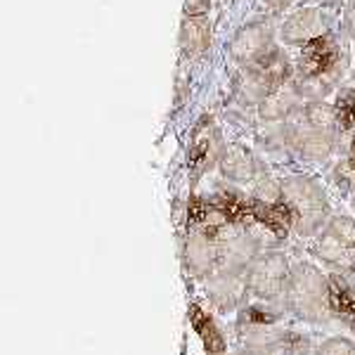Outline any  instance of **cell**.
<instances>
[{"instance_id":"6da1fadb","label":"cell","mask_w":355,"mask_h":355,"mask_svg":"<svg viewBox=\"0 0 355 355\" xmlns=\"http://www.w3.org/2000/svg\"><path fill=\"white\" fill-rule=\"evenodd\" d=\"M289 147L308 162H324L341 137L336 110L324 102H313L289 119L284 128Z\"/></svg>"},{"instance_id":"7a4b0ae2","label":"cell","mask_w":355,"mask_h":355,"mask_svg":"<svg viewBox=\"0 0 355 355\" xmlns=\"http://www.w3.org/2000/svg\"><path fill=\"white\" fill-rule=\"evenodd\" d=\"M279 202L296 232L311 237L327 225L329 202L322 187L306 175H289L279 182Z\"/></svg>"},{"instance_id":"3957f363","label":"cell","mask_w":355,"mask_h":355,"mask_svg":"<svg viewBox=\"0 0 355 355\" xmlns=\"http://www.w3.org/2000/svg\"><path fill=\"white\" fill-rule=\"evenodd\" d=\"M284 301L303 322H327L331 315V287L327 277L306 261L291 266Z\"/></svg>"},{"instance_id":"277c9868","label":"cell","mask_w":355,"mask_h":355,"mask_svg":"<svg viewBox=\"0 0 355 355\" xmlns=\"http://www.w3.org/2000/svg\"><path fill=\"white\" fill-rule=\"evenodd\" d=\"M341 78V57L334 38L322 36L308 43L299 62V90L301 95L320 100L329 93Z\"/></svg>"},{"instance_id":"5b68a950","label":"cell","mask_w":355,"mask_h":355,"mask_svg":"<svg viewBox=\"0 0 355 355\" xmlns=\"http://www.w3.org/2000/svg\"><path fill=\"white\" fill-rule=\"evenodd\" d=\"M313 251L336 272H355V220L348 216L331 218L322 227Z\"/></svg>"},{"instance_id":"8992f818","label":"cell","mask_w":355,"mask_h":355,"mask_svg":"<svg viewBox=\"0 0 355 355\" xmlns=\"http://www.w3.org/2000/svg\"><path fill=\"white\" fill-rule=\"evenodd\" d=\"M289 73H291V69H289L287 57L275 48L266 57H261V60L251 62V64H244L242 90L249 100L263 102L268 95L287 83Z\"/></svg>"},{"instance_id":"52a82bcc","label":"cell","mask_w":355,"mask_h":355,"mask_svg":"<svg viewBox=\"0 0 355 355\" xmlns=\"http://www.w3.org/2000/svg\"><path fill=\"white\" fill-rule=\"evenodd\" d=\"M291 266L287 256L279 251H266L259 254V259L249 266L246 270V282L254 296L261 301H277L279 296L287 294Z\"/></svg>"},{"instance_id":"ba28073f","label":"cell","mask_w":355,"mask_h":355,"mask_svg":"<svg viewBox=\"0 0 355 355\" xmlns=\"http://www.w3.org/2000/svg\"><path fill=\"white\" fill-rule=\"evenodd\" d=\"M223 137L216 121L211 116H204L197 123L192 133V145H190V168L192 175L199 178L209 168H214V164H218L223 159Z\"/></svg>"},{"instance_id":"9c48e42d","label":"cell","mask_w":355,"mask_h":355,"mask_svg":"<svg viewBox=\"0 0 355 355\" xmlns=\"http://www.w3.org/2000/svg\"><path fill=\"white\" fill-rule=\"evenodd\" d=\"M329 19L322 10L306 8L301 12L291 15L282 26V38L291 45H308L318 38L327 36Z\"/></svg>"},{"instance_id":"30bf717a","label":"cell","mask_w":355,"mask_h":355,"mask_svg":"<svg viewBox=\"0 0 355 355\" xmlns=\"http://www.w3.org/2000/svg\"><path fill=\"white\" fill-rule=\"evenodd\" d=\"M246 289H249L246 272H216L206 277V294L220 311H232L234 306H239Z\"/></svg>"},{"instance_id":"8fae6325","label":"cell","mask_w":355,"mask_h":355,"mask_svg":"<svg viewBox=\"0 0 355 355\" xmlns=\"http://www.w3.org/2000/svg\"><path fill=\"white\" fill-rule=\"evenodd\" d=\"M270 50H275L272 31L268 24H249L237 33L232 41V55L239 64H251V62L266 57Z\"/></svg>"},{"instance_id":"7c38bea8","label":"cell","mask_w":355,"mask_h":355,"mask_svg":"<svg viewBox=\"0 0 355 355\" xmlns=\"http://www.w3.org/2000/svg\"><path fill=\"white\" fill-rule=\"evenodd\" d=\"M299 110H301V90L284 83L282 88H277L261 102L259 112L261 119H266V121H282V119H291Z\"/></svg>"},{"instance_id":"4fadbf2b","label":"cell","mask_w":355,"mask_h":355,"mask_svg":"<svg viewBox=\"0 0 355 355\" xmlns=\"http://www.w3.org/2000/svg\"><path fill=\"white\" fill-rule=\"evenodd\" d=\"M211 45V26L206 17H185L180 26V48L187 60L202 57Z\"/></svg>"},{"instance_id":"5bb4252c","label":"cell","mask_w":355,"mask_h":355,"mask_svg":"<svg viewBox=\"0 0 355 355\" xmlns=\"http://www.w3.org/2000/svg\"><path fill=\"white\" fill-rule=\"evenodd\" d=\"M220 171L230 182H251L256 178V159L251 157V152L242 145H230L223 152L220 159Z\"/></svg>"},{"instance_id":"9a60e30c","label":"cell","mask_w":355,"mask_h":355,"mask_svg":"<svg viewBox=\"0 0 355 355\" xmlns=\"http://www.w3.org/2000/svg\"><path fill=\"white\" fill-rule=\"evenodd\" d=\"M313 355H355V341L343 336H331L324 343H320Z\"/></svg>"},{"instance_id":"2e32d148","label":"cell","mask_w":355,"mask_h":355,"mask_svg":"<svg viewBox=\"0 0 355 355\" xmlns=\"http://www.w3.org/2000/svg\"><path fill=\"white\" fill-rule=\"evenodd\" d=\"M211 8V0H185V17H204Z\"/></svg>"},{"instance_id":"e0dca14e","label":"cell","mask_w":355,"mask_h":355,"mask_svg":"<svg viewBox=\"0 0 355 355\" xmlns=\"http://www.w3.org/2000/svg\"><path fill=\"white\" fill-rule=\"evenodd\" d=\"M291 3H294V0H263V5H266L270 12H279V10L289 8Z\"/></svg>"},{"instance_id":"ac0fdd59","label":"cell","mask_w":355,"mask_h":355,"mask_svg":"<svg viewBox=\"0 0 355 355\" xmlns=\"http://www.w3.org/2000/svg\"><path fill=\"white\" fill-rule=\"evenodd\" d=\"M346 26H348V31L355 33V3L351 5V10H348V17H346Z\"/></svg>"},{"instance_id":"d6986e66","label":"cell","mask_w":355,"mask_h":355,"mask_svg":"<svg viewBox=\"0 0 355 355\" xmlns=\"http://www.w3.org/2000/svg\"><path fill=\"white\" fill-rule=\"evenodd\" d=\"M353 209H355V197H353Z\"/></svg>"}]
</instances>
